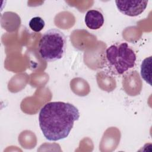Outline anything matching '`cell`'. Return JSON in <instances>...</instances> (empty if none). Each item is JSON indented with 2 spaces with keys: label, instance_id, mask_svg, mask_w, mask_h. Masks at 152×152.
<instances>
[{
  "label": "cell",
  "instance_id": "cell-1",
  "mask_svg": "<svg viewBox=\"0 0 152 152\" xmlns=\"http://www.w3.org/2000/svg\"><path fill=\"white\" fill-rule=\"evenodd\" d=\"M79 118L78 109L72 104L52 102L40 109L39 122L44 137L49 141H56L68 136Z\"/></svg>",
  "mask_w": 152,
  "mask_h": 152
},
{
  "label": "cell",
  "instance_id": "cell-2",
  "mask_svg": "<svg viewBox=\"0 0 152 152\" xmlns=\"http://www.w3.org/2000/svg\"><path fill=\"white\" fill-rule=\"evenodd\" d=\"M136 55L127 43H116L108 47L105 52V62L109 71L121 75L134 66Z\"/></svg>",
  "mask_w": 152,
  "mask_h": 152
},
{
  "label": "cell",
  "instance_id": "cell-3",
  "mask_svg": "<svg viewBox=\"0 0 152 152\" xmlns=\"http://www.w3.org/2000/svg\"><path fill=\"white\" fill-rule=\"evenodd\" d=\"M66 47L65 36L56 28H51L45 32L38 46L40 57L48 62L61 59L65 53Z\"/></svg>",
  "mask_w": 152,
  "mask_h": 152
},
{
  "label": "cell",
  "instance_id": "cell-4",
  "mask_svg": "<svg viewBox=\"0 0 152 152\" xmlns=\"http://www.w3.org/2000/svg\"><path fill=\"white\" fill-rule=\"evenodd\" d=\"M148 1H115L118 10L123 14L129 17H136L145 10Z\"/></svg>",
  "mask_w": 152,
  "mask_h": 152
},
{
  "label": "cell",
  "instance_id": "cell-5",
  "mask_svg": "<svg viewBox=\"0 0 152 152\" xmlns=\"http://www.w3.org/2000/svg\"><path fill=\"white\" fill-rule=\"evenodd\" d=\"M84 21L88 28L91 30H98L103 26L104 19L103 14L100 11L90 10L87 12Z\"/></svg>",
  "mask_w": 152,
  "mask_h": 152
},
{
  "label": "cell",
  "instance_id": "cell-6",
  "mask_svg": "<svg viewBox=\"0 0 152 152\" xmlns=\"http://www.w3.org/2000/svg\"><path fill=\"white\" fill-rule=\"evenodd\" d=\"M151 56L144 59L141 65V75L146 83L151 85Z\"/></svg>",
  "mask_w": 152,
  "mask_h": 152
},
{
  "label": "cell",
  "instance_id": "cell-7",
  "mask_svg": "<svg viewBox=\"0 0 152 152\" xmlns=\"http://www.w3.org/2000/svg\"><path fill=\"white\" fill-rule=\"evenodd\" d=\"M28 25L33 31L35 32H40L44 28L45 22L41 17H34L30 20Z\"/></svg>",
  "mask_w": 152,
  "mask_h": 152
}]
</instances>
